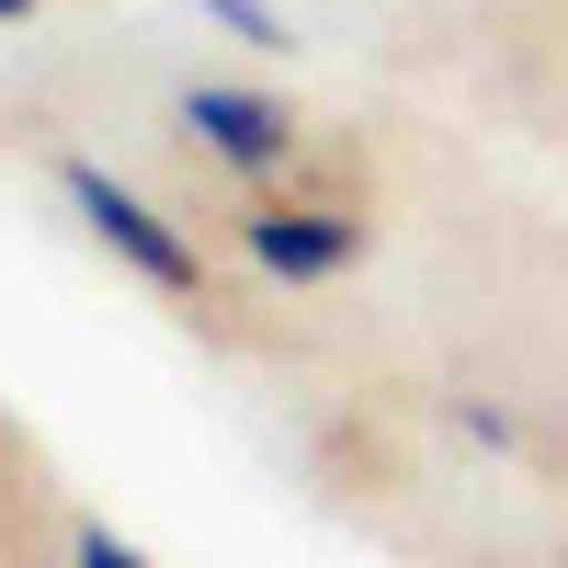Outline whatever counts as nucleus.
<instances>
[{
	"instance_id": "2",
	"label": "nucleus",
	"mask_w": 568,
	"mask_h": 568,
	"mask_svg": "<svg viewBox=\"0 0 568 568\" xmlns=\"http://www.w3.org/2000/svg\"><path fill=\"white\" fill-rule=\"evenodd\" d=\"M182 125H194L227 171H284V160H296V114L262 103V91H227V80H194V91H182Z\"/></svg>"
},
{
	"instance_id": "5",
	"label": "nucleus",
	"mask_w": 568,
	"mask_h": 568,
	"mask_svg": "<svg viewBox=\"0 0 568 568\" xmlns=\"http://www.w3.org/2000/svg\"><path fill=\"white\" fill-rule=\"evenodd\" d=\"M69 568H149V557H136L114 524H80V546H69Z\"/></svg>"
},
{
	"instance_id": "1",
	"label": "nucleus",
	"mask_w": 568,
	"mask_h": 568,
	"mask_svg": "<svg viewBox=\"0 0 568 568\" xmlns=\"http://www.w3.org/2000/svg\"><path fill=\"white\" fill-rule=\"evenodd\" d=\"M58 182H69V205L91 216V240H103L114 262H136L149 284H171V296H194V240H182L171 216H149V205H136V194H125V182H114L103 160H69Z\"/></svg>"
},
{
	"instance_id": "4",
	"label": "nucleus",
	"mask_w": 568,
	"mask_h": 568,
	"mask_svg": "<svg viewBox=\"0 0 568 568\" xmlns=\"http://www.w3.org/2000/svg\"><path fill=\"white\" fill-rule=\"evenodd\" d=\"M205 12H216L227 34H251V45H296V34L273 23V0H205Z\"/></svg>"
},
{
	"instance_id": "6",
	"label": "nucleus",
	"mask_w": 568,
	"mask_h": 568,
	"mask_svg": "<svg viewBox=\"0 0 568 568\" xmlns=\"http://www.w3.org/2000/svg\"><path fill=\"white\" fill-rule=\"evenodd\" d=\"M23 12H34V0H0V23H23Z\"/></svg>"
},
{
	"instance_id": "3",
	"label": "nucleus",
	"mask_w": 568,
	"mask_h": 568,
	"mask_svg": "<svg viewBox=\"0 0 568 568\" xmlns=\"http://www.w3.org/2000/svg\"><path fill=\"white\" fill-rule=\"evenodd\" d=\"M353 251H364V227H353V216H318V205H273V216H251V262L284 273V284L353 273Z\"/></svg>"
}]
</instances>
